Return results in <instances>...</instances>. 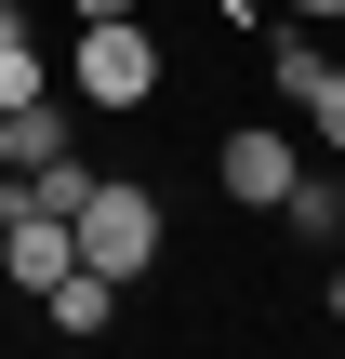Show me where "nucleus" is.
Listing matches in <instances>:
<instances>
[{"label": "nucleus", "instance_id": "nucleus-1", "mask_svg": "<svg viewBox=\"0 0 345 359\" xmlns=\"http://www.w3.org/2000/svg\"><path fill=\"white\" fill-rule=\"evenodd\" d=\"M66 240H80V266H93V280H120V293H133V280L160 266V200H146V187H93V200L66 213Z\"/></svg>", "mask_w": 345, "mask_h": 359}, {"label": "nucleus", "instance_id": "nucleus-2", "mask_svg": "<svg viewBox=\"0 0 345 359\" xmlns=\"http://www.w3.org/2000/svg\"><path fill=\"white\" fill-rule=\"evenodd\" d=\"M66 266H80V240H66V213H40V200H27V187L0 173V280H13V293L40 306V293H53Z\"/></svg>", "mask_w": 345, "mask_h": 359}, {"label": "nucleus", "instance_id": "nucleus-3", "mask_svg": "<svg viewBox=\"0 0 345 359\" xmlns=\"http://www.w3.org/2000/svg\"><path fill=\"white\" fill-rule=\"evenodd\" d=\"M80 93H93V107H146V93H160V40H146L133 13L80 27Z\"/></svg>", "mask_w": 345, "mask_h": 359}, {"label": "nucleus", "instance_id": "nucleus-4", "mask_svg": "<svg viewBox=\"0 0 345 359\" xmlns=\"http://www.w3.org/2000/svg\"><path fill=\"white\" fill-rule=\"evenodd\" d=\"M293 173H306V147H293V133H266V120H239V133L213 147V187H226L239 213H279V200H293Z\"/></svg>", "mask_w": 345, "mask_h": 359}, {"label": "nucleus", "instance_id": "nucleus-5", "mask_svg": "<svg viewBox=\"0 0 345 359\" xmlns=\"http://www.w3.org/2000/svg\"><path fill=\"white\" fill-rule=\"evenodd\" d=\"M40 320H53V333H80V346H93V333H106V320H120V280H93V266H66V280H53V293H40Z\"/></svg>", "mask_w": 345, "mask_h": 359}, {"label": "nucleus", "instance_id": "nucleus-6", "mask_svg": "<svg viewBox=\"0 0 345 359\" xmlns=\"http://www.w3.org/2000/svg\"><path fill=\"white\" fill-rule=\"evenodd\" d=\"M13 187H27V200H40V213H80V200H93V187H106V173H93V160H80V147H53V160H27V173H13Z\"/></svg>", "mask_w": 345, "mask_h": 359}, {"label": "nucleus", "instance_id": "nucleus-7", "mask_svg": "<svg viewBox=\"0 0 345 359\" xmlns=\"http://www.w3.org/2000/svg\"><path fill=\"white\" fill-rule=\"evenodd\" d=\"M0 107H40V27L27 13L0 27Z\"/></svg>", "mask_w": 345, "mask_h": 359}, {"label": "nucleus", "instance_id": "nucleus-8", "mask_svg": "<svg viewBox=\"0 0 345 359\" xmlns=\"http://www.w3.org/2000/svg\"><path fill=\"white\" fill-rule=\"evenodd\" d=\"M279 213H293L306 240H332V226H345V187H332V173H293V200H279Z\"/></svg>", "mask_w": 345, "mask_h": 359}, {"label": "nucleus", "instance_id": "nucleus-9", "mask_svg": "<svg viewBox=\"0 0 345 359\" xmlns=\"http://www.w3.org/2000/svg\"><path fill=\"white\" fill-rule=\"evenodd\" d=\"M293 107H306V133H319V147H345V67H319Z\"/></svg>", "mask_w": 345, "mask_h": 359}, {"label": "nucleus", "instance_id": "nucleus-10", "mask_svg": "<svg viewBox=\"0 0 345 359\" xmlns=\"http://www.w3.org/2000/svg\"><path fill=\"white\" fill-rule=\"evenodd\" d=\"M279 13H293V27H332V13H345V0H279Z\"/></svg>", "mask_w": 345, "mask_h": 359}, {"label": "nucleus", "instance_id": "nucleus-11", "mask_svg": "<svg viewBox=\"0 0 345 359\" xmlns=\"http://www.w3.org/2000/svg\"><path fill=\"white\" fill-rule=\"evenodd\" d=\"M66 13H80V27H106V13H133V0H66Z\"/></svg>", "mask_w": 345, "mask_h": 359}, {"label": "nucleus", "instance_id": "nucleus-12", "mask_svg": "<svg viewBox=\"0 0 345 359\" xmlns=\"http://www.w3.org/2000/svg\"><path fill=\"white\" fill-rule=\"evenodd\" d=\"M332 320H345V266H332Z\"/></svg>", "mask_w": 345, "mask_h": 359}, {"label": "nucleus", "instance_id": "nucleus-13", "mask_svg": "<svg viewBox=\"0 0 345 359\" xmlns=\"http://www.w3.org/2000/svg\"><path fill=\"white\" fill-rule=\"evenodd\" d=\"M0 27H13V0H0Z\"/></svg>", "mask_w": 345, "mask_h": 359}, {"label": "nucleus", "instance_id": "nucleus-14", "mask_svg": "<svg viewBox=\"0 0 345 359\" xmlns=\"http://www.w3.org/2000/svg\"><path fill=\"white\" fill-rule=\"evenodd\" d=\"M332 240H345V226H332Z\"/></svg>", "mask_w": 345, "mask_h": 359}]
</instances>
